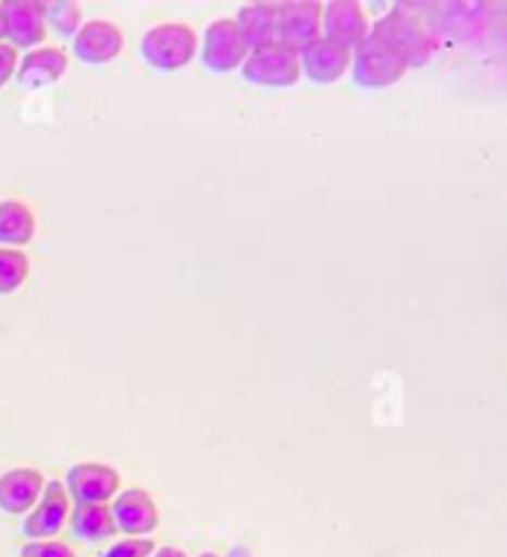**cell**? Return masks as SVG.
Masks as SVG:
<instances>
[{
    "instance_id": "cell-1",
    "label": "cell",
    "mask_w": 507,
    "mask_h": 557,
    "mask_svg": "<svg viewBox=\"0 0 507 557\" xmlns=\"http://www.w3.org/2000/svg\"><path fill=\"white\" fill-rule=\"evenodd\" d=\"M371 36H378L380 42L392 48L395 54L407 63V69H419V65L431 63V57L436 54V36L424 22H419L416 15L407 10L386 12L380 22L371 24Z\"/></svg>"
},
{
    "instance_id": "cell-2",
    "label": "cell",
    "mask_w": 507,
    "mask_h": 557,
    "mask_svg": "<svg viewBox=\"0 0 507 557\" xmlns=\"http://www.w3.org/2000/svg\"><path fill=\"white\" fill-rule=\"evenodd\" d=\"M199 48V36L187 24H158L143 36V60L158 72H178L190 63Z\"/></svg>"
},
{
    "instance_id": "cell-3",
    "label": "cell",
    "mask_w": 507,
    "mask_h": 557,
    "mask_svg": "<svg viewBox=\"0 0 507 557\" xmlns=\"http://www.w3.org/2000/svg\"><path fill=\"white\" fill-rule=\"evenodd\" d=\"M407 72H410L407 63L371 33L354 48V57H350V75L366 89H383V86L398 84Z\"/></svg>"
},
{
    "instance_id": "cell-4",
    "label": "cell",
    "mask_w": 507,
    "mask_h": 557,
    "mask_svg": "<svg viewBox=\"0 0 507 557\" xmlns=\"http://www.w3.org/2000/svg\"><path fill=\"white\" fill-rule=\"evenodd\" d=\"M321 12L324 7L314 0H297V3H276V42L285 45L294 54H302L314 45L321 33Z\"/></svg>"
},
{
    "instance_id": "cell-5",
    "label": "cell",
    "mask_w": 507,
    "mask_h": 557,
    "mask_svg": "<svg viewBox=\"0 0 507 557\" xmlns=\"http://www.w3.org/2000/svg\"><path fill=\"white\" fill-rule=\"evenodd\" d=\"M244 77L259 86H294L302 77L300 54H294L280 42L252 48L244 60Z\"/></svg>"
},
{
    "instance_id": "cell-6",
    "label": "cell",
    "mask_w": 507,
    "mask_h": 557,
    "mask_svg": "<svg viewBox=\"0 0 507 557\" xmlns=\"http://www.w3.org/2000/svg\"><path fill=\"white\" fill-rule=\"evenodd\" d=\"M249 57V45L244 42L238 24L235 18H217L206 27V36H202V63L211 69V72H220L226 75L232 69L244 65V60Z\"/></svg>"
},
{
    "instance_id": "cell-7",
    "label": "cell",
    "mask_w": 507,
    "mask_h": 557,
    "mask_svg": "<svg viewBox=\"0 0 507 557\" xmlns=\"http://www.w3.org/2000/svg\"><path fill=\"white\" fill-rule=\"evenodd\" d=\"M65 493L69 502L77 504H108L120 493V472L104 462H81L65 474Z\"/></svg>"
},
{
    "instance_id": "cell-8",
    "label": "cell",
    "mask_w": 507,
    "mask_h": 557,
    "mask_svg": "<svg viewBox=\"0 0 507 557\" xmlns=\"http://www.w3.org/2000/svg\"><path fill=\"white\" fill-rule=\"evenodd\" d=\"M72 513V502L60 481L45 483L42 498L36 502L30 516L24 519V536L27 540H54Z\"/></svg>"
},
{
    "instance_id": "cell-9",
    "label": "cell",
    "mask_w": 507,
    "mask_h": 557,
    "mask_svg": "<svg viewBox=\"0 0 507 557\" xmlns=\"http://www.w3.org/2000/svg\"><path fill=\"white\" fill-rule=\"evenodd\" d=\"M368 30H371V22H368L362 3H357V0H333L321 12V33L326 39L350 48V51L366 39Z\"/></svg>"
},
{
    "instance_id": "cell-10",
    "label": "cell",
    "mask_w": 507,
    "mask_h": 557,
    "mask_svg": "<svg viewBox=\"0 0 507 557\" xmlns=\"http://www.w3.org/2000/svg\"><path fill=\"white\" fill-rule=\"evenodd\" d=\"M350 57H354L350 48L321 36L300 54V72L314 84H335L350 72Z\"/></svg>"
},
{
    "instance_id": "cell-11",
    "label": "cell",
    "mask_w": 507,
    "mask_h": 557,
    "mask_svg": "<svg viewBox=\"0 0 507 557\" xmlns=\"http://www.w3.org/2000/svg\"><path fill=\"white\" fill-rule=\"evenodd\" d=\"M113 513V522H116V531L128 536H149L161 516H158V504L146 490H125V493H116V502L110 507Z\"/></svg>"
},
{
    "instance_id": "cell-12",
    "label": "cell",
    "mask_w": 507,
    "mask_h": 557,
    "mask_svg": "<svg viewBox=\"0 0 507 557\" xmlns=\"http://www.w3.org/2000/svg\"><path fill=\"white\" fill-rule=\"evenodd\" d=\"M3 10V24H7V36L15 51L42 45L45 33V3L36 0H15V3H0Z\"/></svg>"
},
{
    "instance_id": "cell-13",
    "label": "cell",
    "mask_w": 507,
    "mask_h": 557,
    "mask_svg": "<svg viewBox=\"0 0 507 557\" xmlns=\"http://www.w3.org/2000/svg\"><path fill=\"white\" fill-rule=\"evenodd\" d=\"M122 45H125L122 30L113 22H104V18L81 24V30L75 33V54L84 63H110V60H116L122 54Z\"/></svg>"
},
{
    "instance_id": "cell-14",
    "label": "cell",
    "mask_w": 507,
    "mask_h": 557,
    "mask_svg": "<svg viewBox=\"0 0 507 557\" xmlns=\"http://www.w3.org/2000/svg\"><path fill=\"white\" fill-rule=\"evenodd\" d=\"M45 478L36 469H12L0 474V510L18 516L30 513L36 502L42 498Z\"/></svg>"
},
{
    "instance_id": "cell-15",
    "label": "cell",
    "mask_w": 507,
    "mask_h": 557,
    "mask_svg": "<svg viewBox=\"0 0 507 557\" xmlns=\"http://www.w3.org/2000/svg\"><path fill=\"white\" fill-rule=\"evenodd\" d=\"M65 72H69V57L63 48H36L24 60H18L15 77L24 89H42V86L63 81Z\"/></svg>"
},
{
    "instance_id": "cell-16",
    "label": "cell",
    "mask_w": 507,
    "mask_h": 557,
    "mask_svg": "<svg viewBox=\"0 0 507 557\" xmlns=\"http://www.w3.org/2000/svg\"><path fill=\"white\" fill-rule=\"evenodd\" d=\"M235 24L249 51L276 42V3H249L235 15Z\"/></svg>"
},
{
    "instance_id": "cell-17",
    "label": "cell",
    "mask_w": 507,
    "mask_h": 557,
    "mask_svg": "<svg viewBox=\"0 0 507 557\" xmlns=\"http://www.w3.org/2000/svg\"><path fill=\"white\" fill-rule=\"evenodd\" d=\"M36 235V216L18 199H3L0 202V247L18 249L30 244Z\"/></svg>"
},
{
    "instance_id": "cell-18",
    "label": "cell",
    "mask_w": 507,
    "mask_h": 557,
    "mask_svg": "<svg viewBox=\"0 0 507 557\" xmlns=\"http://www.w3.org/2000/svg\"><path fill=\"white\" fill-rule=\"evenodd\" d=\"M69 519H72V531L89 543H101V540L116 536V522L110 513V504H75Z\"/></svg>"
},
{
    "instance_id": "cell-19",
    "label": "cell",
    "mask_w": 507,
    "mask_h": 557,
    "mask_svg": "<svg viewBox=\"0 0 507 557\" xmlns=\"http://www.w3.org/2000/svg\"><path fill=\"white\" fill-rule=\"evenodd\" d=\"M30 273V258L22 249L0 247V294H12L24 285Z\"/></svg>"
},
{
    "instance_id": "cell-20",
    "label": "cell",
    "mask_w": 507,
    "mask_h": 557,
    "mask_svg": "<svg viewBox=\"0 0 507 557\" xmlns=\"http://www.w3.org/2000/svg\"><path fill=\"white\" fill-rule=\"evenodd\" d=\"M81 7L72 0H60V3H45V27H54L60 36H75L81 30Z\"/></svg>"
},
{
    "instance_id": "cell-21",
    "label": "cell",
    "mask_w": 507,
    "mask_h": 557,
    "mask_svg": "<svg viewBox=\"0 0 507 557\" xmlns=\"http://www.w3.org/2000/svg\"><path fill=\"white\" fill-rule=\"evenodd\" d=\"M151 548H154V543L149 536H128L122 543H113L101 557H151Z\"/></svg>"
},
{
    "instance_id": "cell-22",
    "label": "cell",
    "mask_w": 507,
    "mask_h": 557,
    "mask_svg": "<svg viewBox=\"0 0 507 557\" xmlns=\"http://www.w3.org/2000/svg\"><path fill=\"white\" fill-rule=\"evenodd\" d=\"M22 557H75V552L60 540H30L22 548Z\"/></svg>"
},
{
    "instance_id": "cell-23",
    "label": "cell",
    "mask_w": 507,
    "mask_h": 557,
    "mask_svg": "<svg viewBox=\"0 0 507 557\" xmlns=\"http://www.w3.org/2000/svg\"><path fill=\"white\" fill-rule=\"evenodd\" d=\"M18 69V51L10 42H0V86L10 84V77H15Z\"/></svg>"
},
{
    "instance_id": "cell-24",
    "label": "cell",
    "mask_w": 507,
    "mask_h": 557,
    "mask_svg": "<svg viewBox=\"0 0 507 557\" xmlns=\"http://www.w3.org/2000/svg\"><path fill=\"white\" fill-rule=\"evenodd\" d=\"M151 557H187L182 552V548H175V546H166V548H158V552H154V555Z\"/></svg>"
},
{
    "instance_id": "cell-25",
    "label": "cell",
    "mask_w": 507,
    "mask_h": 557,
    "mask_svg": "<svg viewBox=\"0 0 507 557\" xmlns=\"http://www.w3.org/2000/svg\"><path fill=\"white\" fill-rule=\"evenodd\" d=\"M7 39V24H3V10H0V42Z\"/></svg>"
},
{
    "instance_id": "cell-26",
    "label": "cell",
    "mask_w": 507,
    "mask_h": 557,
    "mask_svg": "<svg viewBox=\"0 0 507 557\" xmlns=\"http://www.w3.org/2000/svg\"><path fill=\"white\" fill-rule=\"evenodd\" d=\"M199 557H217V555H211V552H206V555H199Z\"/></svg>"
}]
</instances>
